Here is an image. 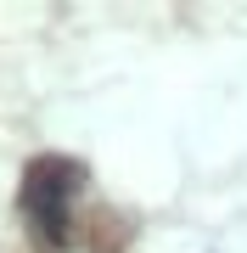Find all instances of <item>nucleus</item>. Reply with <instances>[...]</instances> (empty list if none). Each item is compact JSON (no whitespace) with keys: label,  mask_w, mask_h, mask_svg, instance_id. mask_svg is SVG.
<instances>
[{"label":"nucleus","mask_w":247,"mask_h":253,"mask_svg":"<svg viewBox=\"0 0 247 253\" xmlns=\"http://www.w3.org/2000/svg\"><path fill=\"white\" fill-rule=\"evenodd\" d=\"M73 191H79V163H68V158H39L34 169L23 174V214H28V225H34V236L45 248H62L68 242V208H73Z\"/></svg>","instance_id":"obj_1"}]
</instances>
